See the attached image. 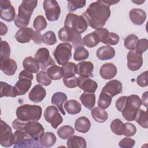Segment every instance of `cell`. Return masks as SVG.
<instances>
[{"instance_id": "cell-46", "label": "cell", "mask_w": 148, "mask_h": 148, "mask_svg": "<svg viewBox=\"0 0 148 148\" xmlns=\"http://www.w3.org/2000/svg\"><path fill=\"white\" fill-rule=\"evenodd\" d=\"M10 47L8 43L5 40L1 42V51H0V60L10 58Z\"/></svg>"}, {"instance_id": "cell-17", "label": "cell", "mask_w": 148, "mask_h": 148, "mask_svg": "<svg viewBox=\"0 0 148 148\" xmlns=\"http://www.w3.org/2000/svg\"><path fill=\"white\" fill-rule=\"evenodd\" d=\"M122 83L117 80H112L105 84L102 88L101 92H105L112 98L122 92Z\"/></svg>"}, {"instance_id": "cell-41", "label": "cell", "mask_w": 148, "mask_h": 148, "mask_svg": "<svg viewBox=\"0 0 148 148\" xmlns=\"http://www.w3.org/2000/svg\"><path fill=\"white\" fill-rule=\"evenodd\" d=\"M112 131L117 135H122L124 131V123L123 122L119 119H116L113 120L110 125Z\"/></svg>"}, {"instance_id": "cell-21", "label": "cell", "mask_w": 148, "mask_h": 148, "mask_svg": "<svg viewBox=\"0 0 148 148\" xmlns=\"http://www.w3.org/2000/svg\"><path fill=\"white\" fill-rule=\"evenodd\" d=\"M117 72L116 66L112 62H107L103 64L99 70L100 76L105 80L113 79L116 75Z\"/></svg>"}, {"instance_id": "cell-34", "label": "cell", "mask_w": 148, "mask_h": 148, "mask_svg": "<svg viewBox=\"0 0 148 148\" xmlns=\"http://www.w3.org/2000/svg\"><path fill=\"white\" fill-rule=\"evenodd\" d=\"M91 114L95 121L100 123L105 122L108 119L107 112L99 107L92 108L91 111Z\"/></svg>"}, {"instance_id": "cell-39", "label": "cell", "mask_w": 148, "mask_h": 148, "mask_svg": "<svg viewBox=\"0 0 148 148\" xmlns=\"http://www.w3.org/2000/svg\"><path fill=\"white\" fill-rule=\"evenodd\" d=\"M147 110H143L142 109H139L137 112L135 120L136 123L142 127L144 128H148L147 123Z\"/></svg>"}, {"instance_id": "cell-10", "label": "cell", "mask_w": 148, "mask_h": 148, "mask_svg": "<svg viewBox=\"0 0 148 148\" xmlns=\"http://www.w3.org/2000/svg\"><path fill=\"white\" fill-rule=\"evenodd\" d=\"M58 35L59 39L62 42H71L75 49L83 46L81 35L68 28L64 27L61 28L58 31Z\"/></svg>"}, {"instance_id": "cell-57", "label": "cell", "mask_w": 148, "mask_h": 148, "mask_svg": "<svg viewBox=\"0 0 148 148\" xmlns=\"http://www.w3.org/2000/svg\"><path fill=\"white\" fill-rule=\"evenodd\" d=\"M32 40L36 44H40L43 42V37L40 32L36 31H35Z\"/></svg>"}, {"instance_id": "cell-24", "label": "cell", "mask_w": 148, "mask_h": 148, "mask_svg": "<svg viewBox=\"0 0 148 148\" xmlns=\"http://www.w3.org/2000/svg\"><path fill=\"white\" fill-rule=\"evenodd\" d=\"M96 56L98 59L102 61L111 60L115 56V50L108 45L102 46L97 50Z\"/></svg>"}, {"instance_id": "cell-42", "label": "cell", "mask_w": 148, "mask_h": 148, "mask_svg": "<svg viewBox=\"0 0 148 148\" xmlns=\"http://www.w3.org/2000/svg\"><path fill=\"white\" fill-rule=\"evenodd\" d=\"M112 101V98L110 96L101 92L98 100V106L103 109H105L110 105Z\"/></svg>"}, {"instance_id": "cell-45", "label": "cell", "mask_w": 148, "mask_h": 148, "mask_svg": "<svg viewBox=\"0 0 148 148\" xmlns=\"http://www.w3.org/2000/svg\"><path fill=\"white\" fill-rule=\"evenodd\" d=\"M47 25V23L45 18L41 15L35 17L34 23L33 27L36 31H41L45 29Z\"/></svg>"}, {"instance_id": "cell-27", "label": "cell", "mask_w": 148, "mask_h": 148, "mask_svg": "<svg viewBox=\"0 0 148 148\" xmlns=\"http://www.w3.org/2000/svg\"><path fill=\"white\" fill-rule=\"evenodd\" d=\"M91 122L88 118L82 116L76 119L75 123V130L81 133H87L90 129Z\"/></svg>"}, {"instance_id": "cell-25", "label": "cell", "mask_w": 148, "mask_h": 148, "mask_svg": "<svg viewBox=\"0 0 148 148\" xmlns=\"http://www.w3.org/2000/svg\"><path fill=\"white\" fill-rule=\"evenodd\" d=\"M131 21L135 25H142L146 20V12L141 9L135 8L131 9L129 12Z\"/></svg>"}, {"instance_id": "cell-15", "label": "cell", "mask_w": 148, "mask_h": 148, "mask_svg": "<svg viewBox=\"0 0 148 148\" xmlns=\"http://www.w3.org/2000/svg\"><path fill=\"white\" fill-rule=\"evenodd\" d=\"M1 18L8 22H11L15 18L16 11L10 1L1 0L0 1Z\"/></svg>"}, {"instance_id": "cell-32", "label": "cell", "mask_w": 148, "mask_h": 148, "mask_svg": "<svg viewBox=\"0 0 148 148\" xmlns=\"http://www.w3.org/2000/svg\"><path fill=\"white\" fill-rule=\"evenodd\" d=\"M82 105L88 109H92L95 104V95L94 93L83 92L80 97Z\"/></svg>"}, {"instance_id": "cell-13", "label": "cell", "mask_w": 148, "mask_h": 148, "mask_svg": "<svg viewBox=\"0 0 148 148\" xmlns=\"http://www.w3.org/2000/svg\"><path fill=\"white\" fill-rule=\"evenodd\" d=\"M44 117L45 120L50 123L54 129H56L63 121V118L58 110L54 106H49L46 108L44 112Z\"/></svg>"}, {"instance_id": "cell-16", "label": "cell", "mask_w": 148, "mask_h": 148, "mask_svg": "<svg viewBox=\"0 0 148 148\" xmlns=\"http://www.w3.org/2000/svg\"><path fill=\"white\" fill-rule=\"evenodd\" d=\"M127 58L128 68L132 71H138L142 66V56L141 54H138L135 50L129 51Z\"/></svg>"}, {"instance_id": "cell-5", "label": "cell", "mask_w": 148, "mask_h": 148, "mask_svg": "<svg viewBox=\"0 0 148 148\" xmlns=\"http://www.w3.org/2000/svg\"><path fill=\"white\" fill-rule=\"evenodd\" d=\"M142 105V101L138 95L132 94L127 97L125 108L121 111L124 119L129 121L135 120L138 110Z\"/></svg>"}, {"instance_id": "cell-49", "label": "cell", "mask_w": 148, "mask_h": 148, "mask_svg": "<svg viewBox=\"0 0 148 148\" xmlns=\"http://www.w3.org/2000/svg\"><path fill=\"white\" fill-rule=\"evenodd\" d=\"M148 47V40L146 38H142L138 40L135 48V51L140 54H142L145 53Z\"/></svg>"}, {"instance_id": "cell-60", "label": "cell", "mask_w": 148, "mask_h": 148, "mask_svg": "<svg viewBox=\"0 0 148 148\" xmlns=\"http://www.w3.org/2000/svg\"><path fill=\"white\" fill-rule=\"evenodd\" d=\"M103 1L106 4L108 5L109 6H110V5H114V4H116L117 3H118L119 2V1H114V0H103Z\"/></svg>"}, {"instance_id": "cell-31", "label": "cell", "mask_w": 148, "mask_h": 148, "mask_svg": "<svg viewBox=\"0 0 148 148\" xmlns=\"http://www.w3.org/2000/svg\"><path fill=\"white\" fill-rule=\"evenodd\" d=\"M66 144L69 148H86L87 147L85 139L77 135L72 136L68 138Z\"/></svg>"}, {"instance_id": "cell-12", "label": "cell", "mask_w": 148, "mask_h": 148, "mask_svg": "<svg viewBox=\"0 0 148 148\" xmlns=\"http://www.w3.org/2000/svg\"><path fill=\"white\" fill-rule=\"evenodd\" d=\"M0 144L9 147L14 144V135L11 127L4 121L1 120L0 124Z\"/></svg>"}, {"instance_id": "cell-6", "label": "cell", "mask_w": 148, "mask_h": 148, "mask_svg": "<svg viewBox=\"0 0 148 148\" xmlns=\"http://www.w3.org/2000/svg\"><path fill=\"white\" fill-rule=\"evenodd\" d=\"M14 147L24 148V147H42L38 139H36L25 131L21 130H16L14 133Z\"/></svg>"}, {"instance_id": "cell-50", "label": "cell", "mask_w": 148, "mask_h": 148, "mask_svg": "<svg viewBox=\"0 0 148 148\" xmlns=\"http://www.w3.org/2000/svg\"><path fill=\"white\" fill-rule=\"evenodd\" d=\"M136 132V127L132 123H125L124 124V131L123 134L126 136H132Z\"/></svg>"}, {"instance_id": "cell-18", "label": "cell", "mask_w": 148, "mask_h": 148, "mask_svg": "<svg viewBox=\"0 0 148 148\" xmlns=\"http://www.w3.org/2000/svg\"><path fill=\"white\" fill-rule=\"evenodd\" d=\"M77 86L85 92L94 93L98 88L97 83L88 77H77Z\"/></svg>"}, {"instance_id": "cell-58", "label": "cell", "mask_w": 148, "mask_h": 148, "mask_svg": "<svg viewBox=\"0 0 148 148\" xmlns=\"http://www.w3.org/2000/svg\"><path fill=\"white\" fill-rule=\"evenodd\" d=\"M0 35L1 36L5 35L7 34L8 32V27L7 26L4 24L2 22H0Z\"/></svg>"}, {"instance_id": "cell-51", "label": "cell", "mask_w": 148, "mask_h": 148, "mask_svg": "<svg viewBox=\"0 0 148 148\" xmlns=\"http://www.w3.org/2000/svg\"><path fill=\"white\" fill-rule=\"evenodd\" d=\"M94 32L96 34L99 40V42H102L103 43L108 38L109 34V32L108 29L103 28L96 29L95 31H94Z\"/></svg>"}, {"instance_id": "cell-1", "label": "cell", "mask_w": 148, "mask_h": 148, "mask_svg": "<svg viewBox=\"0 0 148 148\" xmlns=\"http://www.w3.org/2000/svg\"><path fill=\"white\" fill-rule=\"evenodd\" d=\"M92 28H102L110 16V6L103 0L91 3L82 15Z\"/></svg>"}, {"instance_id": "cell-4", "label": "cell", "mask_w": 148, "mask_h": 148, "mask_svg": "<svg viewBox=\"0 0 148 148\" xmlns=\"http://www.w3.org/2000/svg\"><path fill=\"white\" fill-rule=\"evenodd\" d=\"M12 127L16 130L25 131L32 138L38 140L45 131L42 125L36 121L24 122L17 118L13 121Z\"/></svg>"}, {"instance_id": "cell-48", "label": "cell", "mask_w": 148, "mask_h": 148, "mask_svg": "<svg viewBox=\"0 0 148 148\" xmlns=\"http://www.w3.org/2000/svg\"><path fill=\"white\" fill-rule=\"evenodd\" d=\"M43 42L47 45H53L57 42L55 33L52 31H48L43 35Z\"/></svg>"}, {"instance_id": "cell-61", "label": "cell", "mask_w": 148, "mask_h": 148, "mask_svg": "<svg viewBox=\"0 0 148 148\" xmlns=\"http://www.w3.org/2000/svg\"><path fill=\"white\" fill-rule=\"evenodd\" d=\"M132 2L134 3H135L138 5H141L142 3L145 2V1H132Z\"/></svg>"}, {"instance_id": "cell-26", "label": "cell", "mask_w": 148, "mask_h": 148, "mask_svg": "<svg viewBox=\"0 0 148 148\" xmlns=\"http://www.w3.org/2000/svg\"><path fill=\"white\" fill-rule=\"evenodd\" d=\"M67 95L62 92L54 93L51 97V103L56 105L63 115H65V112L63 108V104L67 100Z\"/></svg>"}, {"instance_id": "cell-47", "label": "cell", "mask_w": 148, "mask_h": 148, "mask_svg": "<svg viewBox=\"0 0 148 148\" xmlns=\"http://www.w3.org/2000/svg\"><path fill=\"white\" fill-rule=\"evenodd\" d=\"M68 9L70 12H73L78 9L85 6L86 1L84 0L77 1H68Z\"/></svg>"}, {"instance_id": "cell-23", "label": "cell", "mask_w": 148, "mask_h": 148, "mask_svg": "<svg viewBox=\"0 0 148 148\" xmlns=\"http://www.w3.org/2000/svg\"><path fill=\"white\" fill-rule=\"evenodd\" d=\"M17 69L16 62L10 58L1 61V70L8 76L13 75Z\"/></svg>"}, {"instance_id": "cell-22", "label": "cell", "mask_w": 148, "mask_h": 148, "mask_svg": "<svg viewBox=\"0 0 148 148\" xmlns=\"http://www.w3.org/2000/svg\"><path fill=\"white\" fill-rule=\"evenodd\" d=\"M77 74L80 76L89 77L93 76L94 64L90 61H83L77 64Z\"/></svg>"}, {"instance_id": "cell-2", "label": "cell", "mask_w": 148, "mask_h": 148, "mask_svg": "<svg viewBox=\"0 0 148 148\" xmlns=\"http://www.w3.org/2000/svg\"><path fill=\"white\" fill-rule=\"evenodd\" d=\"M37 4L36 0H24L21 2L18 7V14L14 20L16 27L22 28L29 24L31 15Z\"/></svg>"}, {"instance_id": "cell-20", "label": "cell", "mask_w": 148, "mask_h": 148, "mask_svg": "<svg viewBox=\"0 0 148 148\" xmlns=\"http://www.w3.org/2000/svg\"><path fill=\"white\" fill-rule=\"evenodd\" d=\"M46 95L45 89L40 85H35L29 91L28 97L30 101L34 103H39L43 100Z\"/></svg>"}, {"instance_id": "cell-7", "label": "cell", "mask_w": 148, "mask_h": 148, "mask_svg": "<svg viewBox=\"0 0 148 148\" xmlns=\"http://www.w3.org/2000/svg\"><path fill=\"white\" fill-rule=\"evenodd\" d=\"M87 26V23L82 16L72 13L67 14L64 21L65 27L81 34L86 31Z\"/></svg>"}, {"instance_id": "cell-14", "label": "cell", "mask_w": 148, "mask_h": 148, "mask_svg": "<svg viewBox=\"0 0 148 148\" xmlns=\"http://www.w3.org/2000/svg\"><path fill=\"white\" fill-rule=\"evenodd\" d=\"M35 59L37 61L42 70H46L50 66L56 65L53 59L50 57L49 51L47 48L39 49L35 54Z\"/></svg>"}, {"instance_id": "cell-9", "label": "cell", "mask_w": 148, "mask_h": 148, "mask_svg": "<svg viewBox=\"0 0 148 148\" xmlns=\"http://www.w3.org/2000/svg\"><path fill=\"white\" fill-rule=\"evenodd\" d=\"M33 79L32 73L25 69L20 72L18 76V80L14 86L18 95H24L28 92L31 86Z\"/></svg>"}, {"instance_id": "cell-33", "label": "cell", "mask_w": 148, "mask_h": 148, "mask_svg": "<svg viewBox=\"0 0 148 148\" xmlns=\"http://www.w3.org/2000/svg\"><path fill=\"white\" fill-rule=\"evenodd\" d=\"M56 136L53 132H46L43 133L39 138V142L43 147H50L56 143Z\"/></svg>"}, {"instance_id": "cell-52", "label": "cell", "mask_w": 148, "mask_h": 148, "mask_svg": "<svg viewBox=\"0 0 148 148\" xmlns=\"http://www.w3.org/2000/svg\"><path fill=\"white\" fill-rule=\"evenodd\" d=\"M119 40L120 38L117 34L113 32H109L108 38L103 43L105 45H116L119 43Z\"/></svg>"}, {"instance_id": "cell-59", "label": "cell", "mask_w": 148, "mask_h": 148, "mask_svg": "<svg viewBox=\"0 0 148 148\" xmlns=\"http://www.w3.org/2000/svg\"><path fill=\"white\" fill-rule=\"evenodd\" d=\"M147 91H146L144 94H142V104H143L146 108L147 106Z\"/></svg>"}, {"instance_id": "cell-56", "label": "cell", "mask_w": 148, "mask_h": 148, "mask_svg": "<svg viewBox=\"0 0 148 148\" xmlns=\"http://www.w3.org/2000/svg\"><path fill=\"white\" fill-rule=\"evenodd\" d=\"M127 96H121L119 97L115 102V105L116 109L119 111L121 112L127 103Z\"/></svg>"}, {"instance_id": "cell-35", "label": "cell", "mask_w": 148, "mask_h": 148, "mask_svg": "<svg viewBox=\"0 0 148 148\" xmlns=\"http://www.w3.org/2000/svg\"><path fill=\"white\" fill-rule=\"evenodd\" d=\"M61 68L62 69L64 78L73 77L75 76L76 73H77V64H75L72 62H68L66 64L64 65Z\"/></svg>"}, {"instance_id": "cell-37", "label": "cell", "mask_w": 148, "mask_h": 148, "mask_svg": "<svg viewBox=\"0 0 148 148\" xmlns=\"http://www.w3.org/2000/svg\"><path fill=\"white\" fill-rule=\"evenodd\" d=\"M75 134L74 128L70 125H63L57 130L58 136L62 139H67Z\"/></svg>"}, {"instance_id": "cell-38", "label": "cell", "mask_w": 148, "mask_h": 148, "mask_svg": "<svg viewBox=\"0 0 148 148\" xmlns=\"http://www.w3.org/2000/svg\"><path fill=\"white\" fill-rule=\"evenodd\" d=\"M89 57L88 51L83 46H80L75 49L73 54V59L77 61L86 60Z\"/></svg>"}, {"instance_id": "cell-3", "label": "cell", "mask_w": 148, "mask_h": 148, "mask_svg": "<svg viewBox=\"0 0 148 148\" xmlns=\"http://www.w3.org/2000/svg\"><path fill=\"white\" fill-rule=\"evenodd\" d=\"M42 109L39 105L24 104L18 106L16 112L17 118L24 122L38 121L41 117Z\"/></svg>"}, {"instance_id": "cell-43", "label": "cell", "mask_w": 148, "mask_h": 148, "mask_svg": "<svg viewBox=\"0 0 148 148\" xmlns=\"http://www.w3.org/2000/svg\"><path fill=\"white\" fill-rule=\"evenodd\" d=\"M138 40V37L136 35L134 34L129 35L125 38L124 45L125 47L128 50H135L136 45Z\"/></svg>"}, {"instance_id": "cell-54", "label": "cell", "mask_w": 148, "mask_h": 148, "mask_svg": "<svg viewBox=\"0 0 148 148\" xmlns=\"http://www.w3.org/2000/svg\"><path fill=\"white\" fill-rule=\"evenodd\" d=\"M136 82L138 85L140 87H144L148 85L147 82V71H145L140 74L136 78Z\"/></svg>"}, {"instance_id": "cell-30", "label": "cell", "mask_w": 148, "mask_h": 148, "mask_svg": "<svg viewBox=\"0 0 148 148\" xmlns=\"http://www.w3.org/2000/svg\"><path fill=\"white\" fill-rule=\"evenodd\" d=\"M0 97H10L15 98L17 95V92L14 87L4 82H0Z\"/></svg>"}, {"instance_id": "cell-19", "label": "cell", "mask_w": 148, "mask_h": 148, "mask_svg": "<svg viewBox=\"0 0 148 148\" xmlns=\"http://www.w3.org/2000/svg\"><path fill=\"white\" fill-rule=\"evenodd\" d=\"M35 31L30 27H24L18 29L15 38L20 43H28L34 36Z\"/></svg>"}, {"instance_id": "cell-36", "label": "cell", "mask_w": 148, "mask_h": 148, "mask_svg": "<svg viewBox=\"0 0 148 148\" xmlns=\"http://www.w3.org/2000/svg\"><path fill=\"white\" fill-rule=\"evenodd\" d=\"M47 73L52 80H60L63 77L62 68L56 65L49 67L47 69Z\"/></svg>"}, {"instance_id": "cell-40", "label": "cell", "mask_w": 148, "mask_h": 148, "mask_svg": "<svg viewBox=\"0 0 148 148\" xmlns=\"http://www.w3.org/2000/svg\"><path fill=\"white\" fill-rule=\"evenodd\" d=\"M82 41L83 45L90 48L96 46L99 43L96 34L94 32L84 36Z\"/></svg>"}, {"instance_id": "cell-55", "label": "cell", "mask_w": 148, "mask_h": 148, "mask_svg": "<svg viewBox=\"0 0 148 148\" xmlns=\"http://www.w3.org/2000/svg\"><path fill=\"white\" fill-rule=\"evenodd\" d=\"M63 83L68 88H75L77 86V77L75 76L69 78H63Z\"/></svg>"}, {"instance_id": "cell-44", "label": "cell", "mask_w": 148, "mask_h": 148, "mask_svg": "<svg viewBox=\"0 0 148 148\" xmlns=\"http://www.w3.org/2000/svg\"><path fill=\"white\" fill-rule=\"evenodd\" d=\"M36 81L40 85L43 86H49L51 83V79L45 71H40L36 75Z\"/></svg>"}, {"instance_id": "cell-28", "label": "cell", "mask_w": 148, "mask_h": 148, "mask_svg": "<svg viewBox=\"0 0 148 148\" xmlns=\"http://www.w3.org/2000/svg\"><path fill=\"white\" fill-rule=\"evenodd\" d=\"M23 66L25 70L31 73H37L39 70V63L35 58L31 56L24 58L23 62Z\"/></svg>"}, {"instance_id": "cell-29", "label": "cell", "mask_w": 148, "mask_h": 148, "mask_svg": "<svg viewBox=\"0 0 148 148\" xmlns=\"http://www.w3.org/2000/svg\"><path fill=\"white\" fill-rule=\"evenodd\" d=\"M64 107L68 114H76L80 112L82 106L80 102L75 99H70L66 101Z\"/></svg>"}, {"instance_id": "cell-11", "label": "cell", "mask_w": 148, "mask_h": 148, "mask_svg": "<svg viewBox=\"0 0 148 148\" xmlns=\"http://www.w3.org/2000/svg\"><path fill=\"white\" fill-rule=\"evenodd\" d=\"M46 18L50 21H54L59 18L61 8L56 1L45 0L43 3Z\"/></svg>"}, {"instance_id": "cell-8", "label": "cell", "mask_w": 148, "mask_h": 148, "mask_svg": "<svg viewBox=\"0 0 148 148\" xmlns=\"http://www.w3.org/2000/svg\"><path fill=\"white\" fill-rule=\"evenodd\" d=\"M53 56L59 65L66 64L71 58L72 45L68 42L58 44L53 52Z\"/></svg>"}, {"instance_id": "cell-53", "label": "cell", "mask_w": 148, "mask_h": 148, "mask_svg": "<svg viewBox=\"0 0 148 148\" xmlns=\"http://www.w3.org/2000/svg\"><path fill=\"white\" fill-rule=\"evenodd\" d=\"M135 144V140L130 138H123L119 143V147L121 148H131Z\"/></svg>"}]
</instances>
